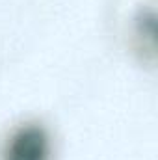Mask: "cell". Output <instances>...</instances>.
Instances as JSON below:
<instances>
[{"label":"cell","mask_w":158,"mask_h":160,"mask_svg":"<svg viewBox=\"0 0 158 160\" xmlns=\"http://www.w3.org/2000/svg\"><path fill=\"white\" fill-rule=\"evenodd\" d=\"M48 138L37 125H26L19 128L7 142L4 160H47Z\"/></svg>","instance_id":"obj_1"}]
</instances>
